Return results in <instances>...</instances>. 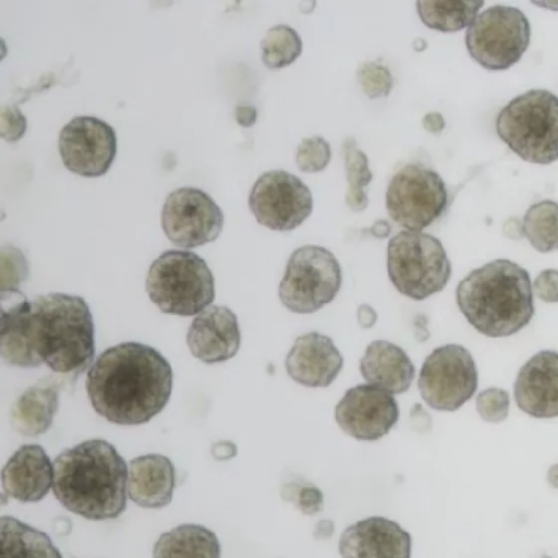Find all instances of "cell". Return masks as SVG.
<instances>
[{"label":"cell","mask_w":558,"mask_h":558,"mask_svg":"<svg viewBox=\"0 0 558 558\" xmlns=\"http://www.w3.org/2000/svg\"><path fill=\"white\" fill-rule=\"evenodd\" d=\"M172 368L140 342L110 347L92 364L86 391L94 410L114 424L138 425L162 411L172 391Z\"/></svg>","instance_id":"1"},{"label":"cell","mask_w":558,"mask_h":558,"mask_svg":"<svg viewBox=\"0 0 558 558\" xmlns=\"http://www.w3.org/2000/svg\"><path fill=\"white\" fill-rule=\"evenodd\" d=\"M52 490L69 511L89 520L118 518L126 507L129 470L107 440L89 439L53 461Z\"/></svg>","instance_id":"2"},{"label":"cell","mask_w":558,"mask_h":558,"mask_svg":"<svg viewBox=\"0 0 558 558\" xmlns=\"http://www.w3.org/2000/svg\"><path fill=\"white\" fill-rule=\"evenodd\" d=\"M456 301L466 320L490 338L520 331L535 312L527 270L506 258L470 271L458 283Z\"/></svg>","instance_id":"3"},{"label":"cell","mask_w":558,"mask_h":558,"mask_svg":"<svg viewBox=\"0 0 558 558\" xmlns=\"http://www.w3.org/2000/svg\"><path fill=\"white\" fill-rule=\"evenodd\" d=\"M29 338L41 363L62 374L78 373L93 360L94 322L85 300L53 292L32 301Z\"/></svg>","instance_id":"4"},{"label":"cell","mask_w":558,"mask_h":558,"mask_svg":"<svg viewBox=\"0 0 558 558\" xmlns=\"http://www.w3.org/2000/svg\"><path fill=\"white\" fill-rule=\"evenodd\" d=\"M496 131L527 162L558 160V97L547 89H531L514 97L499 111Z\"/></svg>","instance_id":"5"},{"label":"cell","mask_w":558,"mask_h":558,"mask_svg":"<svg viewBox=\"0 0 558 558\" xmlns=\"http://www.w3.org/2000/svg\"><path fill=\"white\" fill-rule=\"evenodd\" d=\"M146 290L162 313L192 316L215 299V280L206 262L190 251L170 250L150 265Z\"/></svg>","instance_id":"6"},{"label":"cell","mask_w":558,"mask_h":558,"mask_svg":"<svg viewBox=\"0 0 558 558\" xmlns=\"http://www.w3.org/2000/svg\"><path fill=\"white\" fill-rule=\"evenodd\" d=\"M387 271L401 294L422 301L446 287L451 263L437 238L422 231L403 230L388 242Z\"/></svg>","instance_id":"7"},{"label":"cell","mask_w":558,"mask_h":558,"mask_svg":"<svg viewBox=\"0 0 558 558\" xmlns=\"http://www.w3.org/2000/svg\"><path fill=\"white\" fill-rule=\"evenodd\" d=\"M342 283L336 256L318 245L298 247L289 257L279 299L291 312L310 314L333 301Z\"/></svg>","instance_id":"8"},{"label":"cell","mask_w":558,"mask_h":558,"mask_svg":"<svg viewBox=\"0 0 558 558\" xmlns=\"http://www.w3.org/2000/svg\"><path fill=\"white\" fill-rule=\"evenodd\" d=\"M531 26L518 8L493 5L475 17L465 33L470 56L489 71L507 70L529 47Z\"/></svg>","instance_id":"9"},{"label":"cell","mask_w":558,"mask_h":558,"mask_svg":"<svg viewBox=\"0 0 558 558\" xmlns=\"http://www.w3.org/2000/svg\"><path fill=\"white\" fill-rule=\"evenodd\" d=\"M448 192L440 175L422 165L409 163L391 178L386 191L390 218L410 231H421L446 210Z\"/></svg>","instance_id":"10"},{"label":"cell","mask_w":558,"mask_h":558,"mask_svg":"<svg viewBox=\"0 0 558 558\" xmlns=\"http://www.w3.org/2000/svg\"><path fill=\"white\" fill-rule=\"evenodd\" d=\"M478 374L471 353L462 345L438 347L423 362L418 376L421 397L432 409L456 411L476 391Z\"/></svg>","instance_id":"11"},{"label":"cell","mask_w":558,"mask_h":558,"mask_svg":"<svg viewBox=\"0 0 558 558\" xmlns=\"http://www.w3.org/2000/svg\"><path fill=\"white\" fill-rule=\"evenodd\" d=\"M248 206L259 225L275 231H291L312 214L313 196L296 175L269 170L252 186Z\"/></svg>","instance_id":"12"},{"label":"cell","mask_w":558,"mask_h":558,"mask_svg":"<svg viewBox=\"0 0 558 558\" xmlns=\"http://www.w3.org/2000/svg\"><path fill=\"white\" fill-rule=\"evenodd\" d=\"M161 227L167 238L183 248L215 241L223 228V214L211 196L196 187H179L166 198Z\"/></svg>","instance_id":"13"},{"label":"cell","mask_w":558,"mask_h":558,"mask_svg":"<svg viewBox=\"0 0 558 558\" xmlns=\"http://www.w3.org/2000/svg\"><path fill=\"white\" fill-rule=\"evenodd\" d=\"M58 145L65 168L87 178L105 174L117 154V137L112 126L89 116L70 120L59 133Z\"/></svg>","instance_id":"14"},{"label":"cell","mask_w":558,"mask_h":558,"mask_svg":"<svg viewBox=\"0 0 558 558\" xmlns=\"http://www.w3.org/2000/svg\"><path fill=\"white\" fill-rule=\"evenodd\" d=\"M335 420L349 436L374 441L396 425L399 407L391 393L361 384L345 391L335 408Z\"/></svg>","instance_id":"15"},{"label":"cell","mask_w":558,"mask_h":558,"mask_svg":"<svg viewBox=\"0 0 558 558\" xmlns=\"http://www.w3.org/2000/svg\"><path fill=\"white\" fill-rule=\"evenodd\" d=\"M518 408L536 418L558 416V352L543 350L518 372L513 385Z\"/></svg>","instance_id":"16"},{"label":"cell","mask_w":558,"mask_h":558,"mask_svg":"<svg viewBox=\"0 0 558 558\" xmlns=\"http://www.w3.org/2000/svg\"><path fill=\"white\" fill-rule=\"evenodd\" d=\"M339 551L342 558H411V535L395 521L369 517L343 531Z\"/></svg>","instance_id":"17"},{"label":"cell","mask_w":558,"mask_h":558,"mask_svg":"<svg viewBox=\"0 0 558 558\" xmlns=\"http://www.w3.org/2000/svg\"><path fill=\"white\" fill-rule=\"evenodd\" d=\"M186 343L191 353L207 364L233 357L241 344L236 315L227 306L206 307L191 323Z\"/></svg>","instance_id":"18"},{"label":"cell","mask_w":558,"mask_h":558,"mask_svg":"<svg viewBox=\"0 0 558 558\" xmlns=\"http://www.w3.org/2000/svg\"><path fill=\"white\" fill-rule=\"evenodd\" d=\"M284 366L295 383L327 387L339 375L343 357L331 338L316 331L299 336L287 354Z\"/></svg>","instance_id":"19"},{"label":"cell","mask_w":558,"mask_h":558,"mask_svg":"<svg viewBox=\"0 0 558 558\" xmlns=\"http://www.w3.org/2000/svg\"><path fill=\"white\" fill-rule=\"evenodd\" d=\"M54 469L39 445H23L8 460L1 472L4 493L22 502H36L53 485Z\"/></svg>","instance_id":"20"},{"label":"cell","mask_w":558,"mask_h":558,"mask_svg":"<svg viewBox=\"0 0 558 558\" xmlns=\"http://www.w3.org/2000/svg\"><path fill=\"white\" fill-rule=\"evenodd\" d=\"M175 486V472L171 460L150 453L130 462L128 494L144 508H162L171 502Z\"/></svg>","instance_id":"21"},{"label":"cell","mask_w":558,"mask_h":558,"mask_svg":"<svg viewBox=\"0 0 558 558\" xmlns=\"http://www.w3.org/2000/svg\"><path fill=\"white\" fill-rule=\"evenodd\" d=\"M363 378L391 395L407 391L415 368L403 349L386 340L372 341L360 361Z\"/></svg>","instance_id":"22"},{"label":"cell","mask_w":558,"mask_h":558,"mask_svg":"<svg viewBox=\"0 0 558 558\" xmlns=\"http://www.w3.org/2000/svg\"><path fill=\"white\" fill-rule=\"evenodd\" d=\"M59 384L41 379L24 390L11 408L13 428L24 436H38L51 426L59 407Z\"/></svg>","instance_id":"23"},{"label":"cell","mask_w":558,"mask_h":558,"mask_svg":"<svg viewBox=\"0 0 558 558\" xmlns=\"http://www.w3.org/2000/svg\"><path fill=\"white\" fill-rule=\"evenodd\" d=\"M31 312L32 301L27 299L1 312L0 353L11 365L35 367L43 364L31 343Z\"/></svg>","instance_id":"24"},{"label":"cell","mask_w":558,"mask_h":558,"mask_svg":"<svg viewBox=\"0 0 558 558\" xmlns=\"http://www.w3.org/2000/svg\"><path fill=\"white\" fill-rule=\"evenodd\" d=\"M154 558H220L216 534L198 524H182L161 534L154 547Z\"/></svg>","instance_id":"25"},{"label":"cell","mask_w":558,"mask_h":558,"mask_svg":"<svg viewBox=\"0 0 558 558\" xmlns=\"http://www.w3.org/2000/svg\"><path fill=\"white\" fill-rule=\"evenodd\" d=\"M1 558H62L50 537L13 518L0 520Z\"/></svg>","instance_id":"26"},{"label":"cell","mask_w":558,"mask_h":558,"mask_svg":"<svg viewBox=\"0 0 558 558\" xmlns=\"http://www.w3.org/2000/svg\"><path fill=\"white\" fill-rule=\"evenodd\" d=\"M483 4V1H417L416 11L427 27L457 32L473 23Z\"/></svg>","instance_id":"27"},{"label":"cell","mask_w":558,"mask_h":558,"mask_svg":"<svg viewBox=\"0 0 558 558\" xmlns=\"http://www.w3.org/2000/svg\"><path fill=\"white\" fill-rule=\"evenodd\" d=\"M523 234L541 253L558 250V203L544 199L529 207L523 222Z\"/></svg>","instance_id":"28"},{"label":"cell","mask_w":558,"mask_h":558,"mask_svg":"<svg viewBox=\"0 0 558 558\" xmlns=\"http://www.w3.org/2000/svg\"><path fill=\"white\" fill-rule=\"evenodd\" d=\"M343 151L348 181L345 203L352 210L361 211L368 204L366 187L373 179V173L368 168L366 154L356 147L353 138L345 140Z\"/></svg>","instance_id":"29"},{"label":"cell","mask_w":558,"mask_h":558,"mask_svg":"<svg viewBox=\"0 0 558 558\" xmlns=\"http://www.w3.org/2000/svg\"><path fill=\"white\" fill-rule=\"evenodd\" d=\"M262 60L269 69H281L293 63L302 52V39L287 24L270 27L260 41Z\"/></svg>","instance_id":"30"},{"label":"cell","mask_w":558,"mask_h":558,"mask_svg":"<svg viewBox=\"0 0 558 558\" xmlns=\"http://www.w3.org/2000/svg\"><path fill=\"white\" fill-rule=\"evenodd\" d=\"M1 292H20L21 284L28 277V263L21 250L14 246L1 248Z\"/></svg>","instance_id":"31"},{"label":"cell","mask_w":558,"mask_h":558,"mask_svg":"<svg viewBox=\"0 0 558 558\" xmlns=\"http://www.w3.org/2000/svg\"><path fill=\"white\" fill-rule=\"evenodd\" d=\"M331 158L329 143L320 136L305 137L298 145L295 162L299 170L315 173L324 170Z\"/></svg>","instance_id":"32"},{"label":"cell","mask_w":558,"mask_h":558,"mask_svg":"<svg viewBox=\"0 0 558 558\" xmlns=\"http://www.w3.org/2000/svg\"><path fill=\"white\" fill-rule=\"evenodd\" d=\"M356 76L363 93L371 99L388 96L393 86L388 68L376 61L361 63Z\"/></svg>","instance_id":"33"},{"label":"cell","mask_w":558,"mask_h":558,"mask_svg":"<svg viewBox=\"0 0 558 558\" xmlns=\"http://www.w3.org/2000/svg\"><path fill=\"white\" fill-rule=\"evenodd\" d=\"M510 398L501 388H487L476 398V410L480 416L490 423H499L507 418Z\"/></svg>","instance_id":"34"},{"label":"cell","mask_w":558,"mask_h":558,"mask_svg":"<svg viewBox=\"0 0 558 558\" xmlns=\"http://www.w3.org/2000/svg\"><path fill=\"white\" fill-rule=\"evenodd\" d=\"M282 498L294 501L304 514L312 515L324 509V495L314 485L287 484L282 492Z\"/></svg>","instance_id":"35"},{"label":"cell","mask_w":558,"mask_h":558,"mask_svg":"<svg viewBox=\"0 0 558 558\" xmlns=\"http://www.w3.org/2000/svg\"><path fill=\"white\" fill-rule=\"evenodd\" d=\"M26 120L15 107L1 109V136L8 142H15L24 134Z\"/></svg>","instance_id":"36"},{"label":"cell","mask_w":558,"mask_h":558,"mask_svg":"<svg viewBox=\"0 0 558 558\" xmlns=\"http://www.w3.org/2000/svg\"><path fill=\"white\" fill-rule=\"evenodd\" d=\"M533 293L546 303H558V270L541 271L533 282Z\"/></svg>","instance_id":"37"},{"label":"cell","mask_w":558,"mask_h":558,"mask_svg":"<svg viewBox=\"0 0 558 558\" xmlns=\"http://www.w3.org/2000/svg\"><path fill=\"white\" fill-rule=\"evenodd\" d=\"M422 124L427 132L438 135L445 129L446 122L439 112H428L423 118Z\"/></svg>","instance_id":"38"},{"label":"cell","mask_w":558,"mask_h":558,"mask_svg":"<svg viewBox=\"0 0 558 558\" xmlns=\"http://www.w3.org/2000/svg\"><path fill=\"white\" fill-rule=\"evenodd\" d=\"M257 118L256 109L253 106L240 105L235 109V119L242 126H252Z\"/></svg>","instance_id":"39"},{"label":"cell","mask_w":558,"mask_h":558,"mask_svg":"<svg viewBox=\"0 0 558 558\" xmlns=\"http://www.w3.org/2000/svg\"><path fill=\"white\" fill-rule=\"evenodd\" d=\"M377 320L376 311L368 304H362L357 308V323L362 328H372Z\"/></svg>","instance_id":"40"},{"label":"cell","mask_w":558,"mask_h":558,"mask_svg":"<svg viewBox=\"0 0 558 558\" xmlns=\"http://www.w3.org/2000/svg\"><path fill=\"white\" fill-rule=\"evenodd\" d=\"M211 451L216 459L227 460L236 454V446L230 441H220L213 446Z\"/></svg>","instance_id":"41"},{"label":"cell","mask_w":558,"mask_h":558,"mask_svg":"<svg viewBox=\"0 0 558 558\" xmlns=\"http://www.w3.org/2000/svg\"><path fill=\"white\" fill-rule=\"evenodd\" d=\"M504 232L510 239H520L523 234L522 225L515 218H510L504 225Z\"/></svg>","instance_id":"42"},{"label":"cell","mask_w":558,"mask_h":558,"mask_svg":"<svg viewBox=\"0 0 558 558\" xmlns=\"http://www.w3.org/2000/svg\"><path fill=\"white\" fill-rule=\"evenodd\" d=\"M333 533V523L330 520L319 521L314 530L315 538H328Z\"/></svg>","instance_id":"43"},{"label":"cell","mask_w":558,"mask_h":558,"mask_svg":"<svg viewBox=\"0 0 558 558\" xmlns=\"http://www.w3.org/2000/svg\"><path fill=\"white\" fill-rule=\"evenodd\" d=\"M372 232L377 238H386L390 232V226L385 220H379L372 227Z\"/></svg>","instance_id":"44"},{"label":"cell","mask_w":558,"mask_h":558,"mask_svg":"<svg viewBox=\"0 0 558 558\" xmlns=\"http://www.w3.org/2000/svg\"><path fill=\"white\" fill-rule=\"evenodd\" d=\"M547 481L553 487L558 488V463L548 469Z\"/></svg>","instance_id":"45"},{"label":"cell","mask_w":558,"mask_h":558,"mask_svg":"<svg viewBox=\"0 0 558 558\" xmlns=\"http://www.w3.org/2000/svg\"><path fill=\"white\" fill-rule=\"evenodd\" d=\"M534 4L538 7H543L545 9L550 10H558V2H533Z\"/></svg>","instance_id":"46"},{"label":"cell","mask_w":558,"mask_h":558,"mask_svg":"<svg viewBox=\"0 0 558 558\" xmlns=\"http://www.w3.org/2000/svg\"><path fill=\"white\" fill-rule=\"evenodd\" d=\"M542 558H550V557H548V556H546V555H545V556H543Z\"/></svg>","instance_id":"47"}]
</instances>
